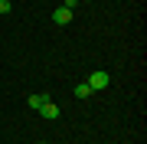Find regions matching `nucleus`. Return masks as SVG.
I'll return each instance as SVG.
<instances>
[{
    "label": "nucleus",
    "mask_w": 147,
    "mask_h": 144,
    "mask_svg": "<svg viewBox=\"0 0 147 144\" xmlns=\"http://www.w3.org/2000/svg\"><path fill=\"white\" fill-rule=\"evenodd\" d=\"M85 3H92V0H85Z\"/></svg>",
    "instance_id": "nucleus-8"
},
{
    "label": "nucleus",
    "mask_w": 147,
    "mask_h": 144,
    "mask_svg": "<svg viewBox=\"0 0 147 144\" xmlns=\"http://www.w3.org/2000/svg\"><path fill=\"white\" fill-rule=\"evenodd\" d=\"M88 95H92L88 82H79V85H75V98H88Z\"/></svg>",
    "instance_id": "nucleus-5"
},
{
    "label": "nucleus",
    "mask_w": 147,
    "mask_h": 144,
    "mask_svg": "<svg viewBox=\"0 0 147 144\" xmlns=\"http://www.w3.org/2000/svg\"><path fill=\"white\" fill-rule=\"evenodd\" d=\"M53 20L59 23V26H65V23H72V10H69V7H56V10H53Z\"/></svg>",
    "instance_id": "nucleus-2"
},
{
    "label": "nucleus",
    "mask_w": 147,
    "mask_h": 144,
    "mask_svg": "<svg viewBox=\"0 0 147 144\" xmlns=\"http://www.w3.org/2000/svg\"><path fill=\"white\" fill-rule=\"evenodd\" d=\"M39 115L46 118V121H56V118H59V105H56V101H46V105L39 108Z\"/></svg>",
    "instance_id": "nucleus-3"
},
{
    "label": "nucleus",
    "mask_w": 147,
    "mask_h": 144,
    "mask_svg": "<svg viewBox=\"0 0 147 144\" xmlns=\"http://www.w3.org/2000/svg\"><path fill=\"white\" fill-rule=\"evenodd\" d=\"M46 101H49V95H30V98H26V105L33 108V112H39V108L46 105Z\"/></svg>",
    "instance_id": "nucleus-4"
},
{
    "label": "nucleus",
    "mask_w": 147,
    "mask_h": 144,
    "mask_svg": "<svg viewBox=\"0 0 147 144\" xmlns=\"http://www.w3.org/2000/svg\"><path fill=\"white\" fill-rule=\"evenodd\" d=\"M108 82H111V75H108V72H92V75H88V89H92V92L108 89Z\"/></svg>",
    "instance_id": "nucleus-1"
},
{
    "label": "nucleus",
    "mask_w": 147,
    "mask_h": 144,
    "mask_svg": "<svg viewBox=\"0 0 147 144\" xmlns=\"http://www.w3.org/2000/svg\"><path fill=\"white\" fill-rule=\"evenodd\" d=\"M39 144H49V141H39Z\"/></svg>",
    "instance_id": "nucleus-7"
},
{
    "label": "nucleus",
    "mask_w": 147,
    "mask_h": 144,
    "mask_svg": "<svg viewBox=\"0 0 147 144\" xmlns=\"http://www.w3.org/2000/svg\"><path fill=\"white\" fill-rule=\"evenodd\" d=\"M75 3H79V0H62V7H69V10H75Z\"/></svg>",
    "instance_id": "nucleus-6"
}]
</instances>
